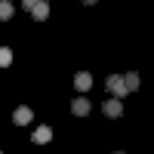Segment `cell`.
Instances as JSON below:
<instances>
[{
    "instance_id": "cell-1",
    "label": "cell",
    "mask_w": 154,
    "mask_h": 154,
    "mask_svg": "<svg viewBox=\"0 0 154 154\" xmlns=\"http://www.w3.org/2000/svg\"><path fill=\"white\" fill-rule=\"evenodd\" d=\"M105 86H108V93H111L114 99H123V96H126V86H123V74H111L108 80H105Z\"/></svg>"
},
{
    "instance_id": "cell-2",
    "label": "cell",
    "mask_w": 154,
    "mask_h": 154,
    "mask_svg": "<svg viewBox=\"0 0 154 154\" xmlns=\"http://www.w3.org/2000/svg\"><path fill=\"white\" fill-rule=\"evenodd\" d=\"M71 114H74V117H86V114H89V99L77 96V99L71 102Z\"/></svg>"
},
{
    "instance_id": "cell-3",
    "label": "cell",
    "mask_w": 154,
    "mask_h": 154,
    "mask_svg": "<svg viewBox=\"0 0 154 154\" xmlns=\"http://www.w3.org/2000/svg\"><path fill=\"white\" fill-rule=\"evenodd\" d=\"M31 117H34V114H31V108H25V105H19L16 111H12V123H16V126L31 123Z\"/></svg>"
},
{
    "instance_id": "cell-4",
    "label": "cell",
    "mask_w": 154,
    "mask_h": 154,
    "mask_svg": "<svg viewBox=\"0 0 154 154\" xmlns=\"http://www.w3.org/2000/svg\"><path fill=\"white\" fill-rule=\"evenodd\" d=\"M102 111H105V117H120L123 105H120V99H108L105 105H102Z\"/></svg>"
},
{
    "instance_id": "cell-5",
    "label": "cell",
    "mask_w": 154,
    "mask_h": 154,
    "mask_svg": "<svg viewBox=\"0 0 154 154\" xmlns=\"http://www.w3.org/2000/svg\"><path fill=\"white\" fill-rule=\"evenodd\" d=\"M74 86L80 89V93H86V89L93 86V77H89V71H77V74H74Z\"/></svg>"
},
{
    "instance_id": "cell-6",
    "label": "cell",
    "mask_w": 154,
    "mask_h": 154,
    "mask_svg": "<svg viewBox=\"0 0 154 154\" xmlns=\"http://www.w3.org/2000/svg\"><path fill=\"white\" fill-rule=\"evenodd\" d=\"M31 139L37 145H43V142H49V139H53V130H49V126H37V130L31 133Z\"/></svg>"
},
{
    "instance_id": "cell-7",
    "label": "cell",
    "mask_w": 154,
    "mask_h": 154,
    "mask_svg": "<svg viewBox=\"0 0 154 154\" xmlns=\"http://www.w3.org/2000/svg\"><path fill=\"white\" fill-rule=\"evenodd\" d=\"M123 86H126V93H133V89H139V74H136V71L123 74Z\"/></svg>"
},
{
    "instance_id": "cell-8",
    "label": "cell",
    "mask_w": 154,
    "mask_h": 154,
    "mask_svg": "<svg viewBox=\"0 0 154 154\" xmlns=\"http://www.w3.org/2000/svg\"><path fill=\"white\" fill-rule=\"evenodd\" d=\"M31 16H34V19H37V22H43V19H46V16H49V6H46V3H43V0H40V3H37V6H34V9H31Z\"/></svg>"
},
{
    "instance_id": "cell-9",
    "label": "cell",
    "mask_w": 154,
    "mask_h": 154,
    "mask_svg": "<svg viewBox=\"0 0 154 154\" xmlns=\"http://www.w3.org/2000/svg\"><path fill=\"white\" fill-rule=\"evenodd\" d=\"M12 9H16V6H12L9 0H0V22H6V19H12Z\"/></svg>"
},
{
    "instance_id": "cell-10",
    "label": "cell",
    "mask_w": 154,
    "mask_h": 154,
    "mask_svg": "<svg viewBox=\"0 0 154 154\" xmlns=\"http://www.w3.org/2000/svg\"><path fill=\"white\" fill-rule=\"evenodd\" d=\"M9 62H12V49L9 46H0V68H6Z\"/></svg>"
},
{
    "instance_id": "cell-11",
    "label": "cell",
    "mask_w": 154,
    "mask_h": 154,
    "mask_svg": "<svg viewBox=\"0 0 154 154\" xmlns=\"http://www.w3.org/2000/svg\"><path fill=\"white\" fill-rule=\"evenodd\" d=\"M37 3H40V0H22V6H25V9H34Z\"/></svg>"
},
{
    "instance_id": "cell-12",
    "label": "cell",
    "mask_w": 154,
    "mask_h": 154,
    "mask_svg": "<svg viewBox=\"0 0 154 154\" xmlns=\"http://www.w3.org/2000/svg\"><path fill=\"white\" fill-rule=\"evenodd\" d=\"M83 3H86V6H93V3H99V0H83Z\"/></svg>"
},
{
    "instance_id": "cell-13",
    "label": "cell",
    "mask_w": 154,
    "mask_h": 154,
    "mask_svg": "<svg viewBox=\"0 0 154 154\" xmlns=\"http://www.w3.org/2000/svg\"><path fill=\"white\" fill-rule=\"evenodd\" d=\"M114 154H126V151H114Z\"/></svg>"
},
{
    "instance_id": "cell-14",
    "label": "cell",
    "mask_w": 154,
    "mask_h": 154,
    "mask_svg": "<svg viewBox=\"0 0 154 154\" xmlns=\"http://www.w3.org/2000/svg\"><path fill=\"white\" fill-rule=\"evenodd\" d=\"M0 154H3V151H0Z\"/></svg>"
},
{
    "instance_id": "cell-15",
    "label": "cell",
    "mask_w": 154,
    "mask_h": 154,
    "mask_svg": "<svg viewBox=\"0 0 154 154\" xmlns=\"http://www.w3.org/2000/svg\"><path fill=\"white\" fill-rule=\"evenodd\" d=\"M43 3H46V0H43Z\"/></svg>"
}]
</instances>
